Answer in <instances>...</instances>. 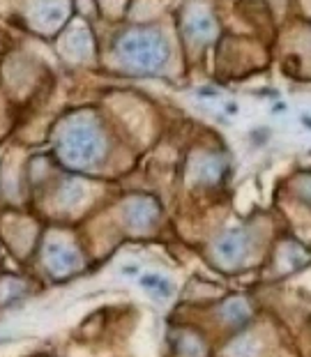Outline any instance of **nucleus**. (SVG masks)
<instances>
[{
    "mask_svg": "<svg viewBox=\"0 0 311 357\" xmlns=\"http://www.w3.org/2000/svg\"><path fill=\"white\" fill-rule=\"evenodd\" d=\"M141 286L159 300H169L173 295V284L164 275H159V272H148V275H143Z\"/></svg>",
    "mask_w": 311,
    "mask_h": 357,
    "instance_id": "20e7f679",
    "label": "nucleus"
},
{
    "mask_svg": "<svg viewBox=\"0 0 311 357\" xmlns=\"http://www.w3.org/2000/svg\"><path fill=\"white\" fill-rule=\"evenodd\" d=\"M123 51L134 65L141 67H155L166 58V47L155 35H134L123 44Z\"/></svg>",
    "mask_w": 311,
    "mask_h": 357,
    "instance_id": "f257e3e1",
    "label": "nucleus"
},
{
    "mask_svg": "<svg viewBox=\"0 0 311 357\" xmlns=\"http://www.w3.org/2000/svg\"><path fill=\"white\" fill-rule=\"evenodd\" d=\"M242 252H245V235H242V233L224 235V238L219 240V245H217V254L226 265L238 261V258L242 256Z\"/></svg>",
    "mask_w": 311,
    "mask_h": 357,
    "instance_id": "7ed1b4c3",
    "label": "nucleus"
},
{
    "mask_svg": "<svg viewBox=\"0 0 311 357\" xmlns=\"http://www.w3.org/2000/svg\"><path fill=\"white\" fill-rule=\"evenodd\" d=\"M47 258H49V265L53 270L58 272H70L79 265V256L72 252L70 247L60 245V242H53L47 249Z\"/></svg>",
    "mask_w": 311,
    "mask_h": 357,
    "instance_id": "f03ea898",
    "label": "nucleus"
},
{
    "mask_svg": "<svg viewBox=\"0 0 311 357\" xmlns=\"http://www.w3.org/2000/svg\"><path fill=\"white\" fill-rule=\"evenodd\" d=\"M226 314H229V318H233V321H242L249 311H247V305L242 300H235V302H231L229 307H226Z\"/></svg>",
    "mask_w": 311,
    "mask_h": 357,
    "instance_id": "423d86ee",
    "label": "nucleus"
},
{
    "mask_svg": "<svg viewBox=\"0 0 311 357\" xmlns=\"http://www.w3.org/2000/svg\"><path fill=\"white\" fill-rule=\"evenodd\" d=\"M155 215H157V210L153 203L139 201L130 208V224L134 229H148V226L155 222Z\"/></svg>",
    "mask_w": 311,
    "mask_h": 357,
    "instance_id": "39448f33",
    "label": "nucleus"
}]
</instances>
